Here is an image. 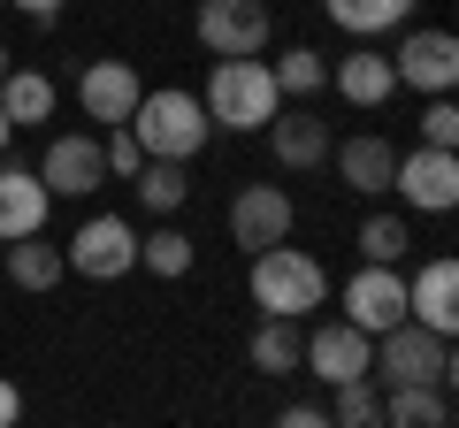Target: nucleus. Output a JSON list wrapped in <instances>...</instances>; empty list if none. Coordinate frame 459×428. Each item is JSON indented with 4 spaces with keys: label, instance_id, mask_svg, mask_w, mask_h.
Here are the masks:
<instances>
[{
    "label": "nucleus",
    "instance_id": "obj_1",
    "mask_svg": "<svg viewBox=\"0 0 459 428\" xmlns=\"http://www.w3.org/2000/svg\"><path fill=\"white\" fill-rule=\"evenodd\" d=\"M123 131L138 138V153L146 161H199L207 153V138H214V123H207V107H199V92H146L131 107V123Z\"/></svg>",
    "mask_w": 459,
    "mask_h": 428
},
{
    "label": "nucleus",
    "instance_id": "obj_2",
    "mask_svg": "<svg viewBox=\"0 0 459 428\" xmlns=\"http://www.w3.org/2000/svg\"><path fill=\"white\" fill-rule=\"evenodd\" d=\"M253 306L268 321H307L314 306H329V268L314 253H299L291 237L268 253H253Z\"/></svg>",
    "mask_w": 459,
    "mask_h": 428
},
{
    "label": "nucleus",
    "instance_id": "obj_3",
    "mask_svg": "<svg viewBox=\"0 0 459 428\" xmlns=\"http://www.w3.org/2000/svg\"><path fill=\"white\" fill-rule=\"evenodd\" d=\"M199 107H207L214 131H268V123L283 116V92H276V77H268L261 54H246V62H214L207 69Z\"/></svg>",
    "mask_w": 459,
    "mask_h": 428
},
{
    "label": "nucleus",
    "instance_id": "obj_4",
    "mask_svg": "<svg viewBox=\"0 0 459 428\" xmlns=\"http://www.w3.org/2000/svg\"><path fill=\"white\" fill-rule=\"evenodd\" d=\"M368 375H383V390H398V382H437V390H452L459 360H452V337L421 330V321H398V330L376 337V367Z\"/></svg>",
    "mask_w": 459,
    "mask_h": 428
},
{
    "label": "nucleus",
    "instance_id": "obj_5",
    "mask_svg": "<svg viewBox=\"0 0 459 428\" xmlns=\"http://www.w3.org/2000/svg\"><path fill=\"white\" fill-rule=\"evenodd\" d=\"M62 268L84 283H123L138 268V230L123 222V214H84L77 237L62 245Z\"/></svg>",
    "mask_w": 459,
    "mask_h": 428
},
{
    "label": "nucleus",
    "instance_id": "obj_6",
    "mask_svg": "<svg viewBox=\"0 0 459 428\" xmlns=\"http://www.w3.org/2000/svg\"><path fill=\"white\" fill-rule=\"evenodd\" d=\"M199 47L214 54V62H246V54L268 47V0H199V16H192Z\"/></svg>",
    "mask_w": 459,
    "mask_h": 428
},
{
    "label": "nucleus",
    "instance_id": "obj_7",
    "mask_svg": "<svg viewBox=\"0 0 459 428\" xmlns=\"http://www.w3.org/2000/svg\"><path fill=\"white\" fill-rule=\"evenodd\" d=\"M391 77L398 92H421V99H444L459 84V39L437 31V23H421V31H406V47L391 54Z\"/></svg>",
    "mask_w": 459,
    "mask_h": 428
},
{
    "label": "nucleus",
    "instance_id": "obj_8",
    "mask_svg": "<svg viewBox=\"0 0 459 428\" xmlns=\"http://www.w3.org/2000/svg\"><path fill=\"white\" fill-rule=\"evenodd\" d=\"M344 321H352L360 337L398 330V321H406V268L360 261V268H352V283H344Z\"/></svg>",
    "mask_w": 459,
    "mask_h": 428
},
{
    "label": "nucleus",
    "instance_id": "obj_9",
    "mask_svg": "<svg viewBox=\"0 0 459 428\" xmlns=\"http://www.w3.org/2000/svg\"><path fill=\"white\" fill-rule=\"evenodd\" d=\"M39 184L54 199H92L108 184V153H100L92 131H54L47 138V161H39Z\"/></svg>",
    "mask_w": 459,
    "mask_h": 428
},
{
    "label": "nucleus",
    "instance_id": "obj_10",
    "mask_svg": "<svg viewBox=\"0 0 459 428\" xmlns=\"http://www.w3.org/2000/svg\"><path fill=\"white\" fill-rule=\"evenodd\" d=\"M391 192L406 199L413 214H452V207H459V161H452L444 146H413V153H398Z\"/></svg>",
    "mask_w": 459,
    "mask_h": 428
},
{
    "label": "nucleus",
    "instance_id": "obj_11",
    "mask_svg": "<svg viewBox=\"0 0 459 428\" xmlns=\"http://www.w3.org/2000/svg\"><path fill=\"white\" fill-rule=\"evenodd\" d=\"M291 192L283 184H246V192L230 199V245H246V253H268L291 237Z\"/></svg>",
    "mask_w": 459,
    "mask_h": 428
},
{
    "label": "nucleus",
    "instance_id": "obj_12",
    "mask_svg": "<svg viewBox=\"0 0 459 428\" xmlns=\"http://www.w3.org/2000/svg\"><path fill=\"white\" fill-rule=\"evenodd\" d=\"M299 367H307V375H322L329 390H337V382H360L368 367H376V337H360L352 321H322V330H307Z\"/></svg>",
    "mask_w": 459,
    "mask_h": 428
},
{
    "label": "nucleus",
    "instance_id": "obj_13",
    "mask_svg": "<svg viewBox=\"0 0 459 428\" xmlns=\"http://www.w3.org/2000/svg\"><path fill=\"white\" fill-rule=\"evenodd\" d=\"M138 99H146V77H138L131 62H84V77H77V107H84V123H108V131H123Z\"/></svg>",
    "mask_w": 459,
    "mask_h": 428
},
{
    "label": "nucleus",
    "instance_id": "obj_14",
    "mask_svg": "<svg viewBox=\"0 0 459 428\" xmlns=\"http://www.w3.org/2000/svg\"><path fill=\"white\" fill-rule=\"evenodd\" d=\"M406 321H421V330H437V337L459 330V261L452 253H437V261H421L406 276Z\"/></svg>",
    "mask_w": 459,
    "mask_h": 428
},
{
    "label": "nucleus",
    "instance_id": "obj_15",
    "mask_svg": "<svg viewBox=\"0 0 459 428\" xmlns=\"http://www.w3.org/2000/svg\"><path fill=\"white\" fill-rule=\"evenodd\" d=\"M47 207H54V192L39 184V168H0V245L39 237L47 230Z\"/></svg>",
    "mask_w": 459,
    "mask_h": 428
},
{
    "label": "nucleus",
    "instance_id": "obj_16",
    "mask_svg": "<svg viewBox=\"0 0 459 428\" xmlns=\"http://www.w3.org/2000/svg\"><path fill=\"white\" fill-rule=\"evenodd\" d=\"M54 107H62V84H54L47 69L16 62L8 77H0V116L16 123V131H47V123H54Z\"/></svg>",
    "mask_w": 459,
    "mask_h": 428
},
{
    "label": "nucleus",
    "instance_id": "obj_17",
    "mask_svg": "<svg viewBox=\"0 0 459 428\" xmlns=\"http://www.w3.org/2000/svg\"><path fill=\"white\" fill-rule=\"evenodd\" d=\"M329 153H337V176L352 184V199H383L391 192V168H398L391 138H344V146H329Z\"/></svg>",
    "mask_w": 459,
    "mask_h": 428
},
{
    "label": "nucleus",
    "instance_id": "obj_18",
    "mask_svg": "<svg viewBox=\"0 0 459 428\" xmlns=\"http://www.w3.org/2000/svg\"><path fill=\"white\" fill-rule=\"evenodd\" d=\"M261 138H268V153H276L283 168H322V161H329V123H322V116H307V107L276 116Z\"/></svg>",
    "mask_w": 459,
    "mask_h": 428
},
{
    "label": "nucleus",
    "instance_id": "obj_19",
    "mask_svg": "<svg viewBox=\"0 0 459 428\" xmlns=\"http://www.w3.org/2000/svg\"><path fill=\"white\" fill-rule=\"evenodd\" d=\"M329 84H337L352 107H383V99L398 92V77H391V54H376V47H352L337 69H329Z\"/></svg>",
    "mask_w": 459,
    "mask_h": 428
},
{
    "label": "nucleus",
    "instance_id": "obj_20",
    "mask_svg": "<svg viewBox=\"0 0 459 428\" xmlns=\"http://www.w3.org/2000/svg\"><path fill=\"white\" fill-rule=\"evenodd\" d=\"M322 16L368 47V39H383V31H406V23H413V0H322Z\"/></svg>",
    "mask_w": 459,
    "mask_h": 428
},
{
    "label": "nucleus",
    "instance_id": "obj_21",
    "mask_svg": "<svg viewBox=\"0 0 459 428\" xmlns=\"http://www.w3.org/2000/svg\"><path fill=\"white\" fill-rule=\"evenodd\" d=\"M383 428H452V390H437V382L383 390Z\"/></svg>",
    "mask_w": 459,
    "mask_h": 428
},
{
    "label": "nucleus",
    "instance_id": "obj_22",
    "mask_svg": "<svg viewBox=\"0 0 459 428\" xmlns=\"http://www.w3.org/2000/svg\"><path fill=\"white\" fill-rule=\"evenodd\" d=\"M131 192H138V207H146L153 222H177V207L192 199V176H184V161H146L131 176Z\"/></svg>",
    "mask_w": 459,
    "mask_h": 428
},
{
    "label": "nucleus",
    "instance_id": "obj_23",
    "mask_svg": "<svg viewBox=\"0 0 459 428\" xmlns=\"http://www.w3.org/2000/svg\"><path fill=\"white\" fill-rule=\"evenodd\" d=\"M62 276H69V268H62V245H47V230L8 245V283H16V291H54Z\"/></svg>",
    "mask_w": 459,
    "mask_h": 428
},
{
    "label": "nucleus",
    "instance_id": "obj_24",
    "mask_svg": "<svg viewBox=\"0 0 459 428\" xmlns=\"http://www.w3.org/2000/svg\"><path fill=\"white\" fill-rule=\"evenodd\" d=\"M299 352H307V330H299V321H268V313H261V330H253L246 360L261 367V375H291Z\"/></svg>",
    "mask_w": 459,
    "mask_h": 428
},
{
    "label": "nucleus",
    "instance_id": "obj_25",
    "mask_svg": "<svg viewBox=\"0 0 459 428\" xmlns=\"http://www.w3.org/2000/svg\"><path fill=\"white\" fill-rule=\"evenodd\" d=\"M192 261H199V245L177 230V222H161L153 237H138V268H146V276H161V283L192 276Z\"/></svg>",
    "mask_w": 459,
    "mask_h": 428
},
{
    "label": "nucleus",
    "instance_id": "obj_26",
    "mask_svg": "<svg viewBox=\"0 0 459 428\" xmlns=\"http://www.w3.org/2000/svg\"><path fill=\"white\" fill-rule=\"evenodd\" d=\"M406 253H413V222H406V214H368V222H360V261L398 268Z\"/></svg>",
    "mask_w": 459,
    "mask_h": 428
},
{
    "label": "nucleus",
    "instance_id": "obj_27",
    "mask_svg": "<svg viewBox=\"0 0 459 428\" xmlns=\"http://www.w3.org/2000/svg\"><path fill=\"white\" fill-rule=\"evenodd\" d=\"M268 77H276V92H283V99H314V92L329 84V62H322L314 47H291L283 62H268Z\"/></svg>",
    "mask_w": 459,
    "mask_h": 428
},
{
    "label": "nucleus",
    "instance_id": "obj_28",
    "mask_svg": "<svg viewBox=\"0 0 459 428\" xmlns=\"http://www.w3.org/2000/svg\"><path fill=\"white\" fill-rule=\"evenodd\" d=\"M329 428H383V390H376V375H360V382H337Z\"/></svg>",
    "mask_w": 459,
    "mask_h": 428
},
{
    "label": "nucleus",
    "instance_id": "obj_29",
    "mask_svg": "<svg viewBox=\"0 0 459 428\" xmlns=\"http://www.w3.org/2000/svg\"><path fill=\"white\" fill-rule=\"evenodd\" d=\"M421 146H444V153L459 146V107H452V92L421 107Z\"/></svg>",
    "mask_w": 459,
    "mask_h": 428
},
{
    "label": "nucleus",
    "instance_id": "obj_30",
    "mask_svg": "<svg viewBox=\"0 0 459 428\" xmlns=\"http://www.w3.org/2000/svg\"><path fill=\"white\" fill-rule=\"evenodd\" d=\"M100 153H108V176H138V168H146V153H138L131 131H108V138H100Z\"/></svg>",
    "mask_w": 459,
    "mask_h": 428
},
{
    "label": "nucleus",
    "instance_id": "obj_31",
    "mask_svg": "<svg viewBox=\"0 0 459 428\" xmlns=\"http://www.w3.org/2000/svg\"><path fill=\"white\" fill-rule=\"evenodd\" d=\"M276 428H329V413H322V406H283Z\"/></svg>",
    "mask_w": 459,
    "mask_h": 428
},
{
    "label": "nucleus",
    "instance_id": "obj_32",
    "mask_svg": "<svg viewBox=\"0 0 459 428\" xmlns=\"http://www.w3.org/2000/svg\"><path fill=\"white\" fill-rule=\"evenodd\" d=\"M8 8H23V16H31V23H54V16H62V8H69V0H8Z\"/></svg>",
    "mask_w": 459,
    "mask_h": 428
},
{
    "label": "nucleus",
    "instance_id": "obj_33",
    "mask_svg": "<svg viewBox=\"0 0 459 428\" xmlns=\"http://www.w3.org/2000/svg\"><path fill=\"white\" fill-rule=\"evenodd\" d=\"M23 421V390H16V382H0V428H16Z\"/></svg>",
    "mask_w": 459,
    "mask_h": 428
},
{
    "label": "nucleus",
    "instance_id": "obj_34",
    "mask_svg": "<svg viewBox=\"0 0 459 428\" xmlns=\"http://www.w3.org/2000/svg\"><path fill=\"white\" fill-rule=\"evenodd\" d=\"M8 146H16V123H8V116H0V153H8Z\"/></svg>",
    "mask_w": 459,
    "mask_h": 428
},
{
    "label": "nucleus",
    "instance_id": "obj_35",
    "mask_svg": "<svg viewBox=\"0 0 459 428\" xmlns=\"http://www.w3.org/2000/svg\"><path fill=\"white\" fill-rule=\"evenodd\" d=\"M8 69H16V54H8V47H0V77H8Z\"/></svg>",
    "mask_w": 459,
    "mask_h": 428
}]
</instances>
